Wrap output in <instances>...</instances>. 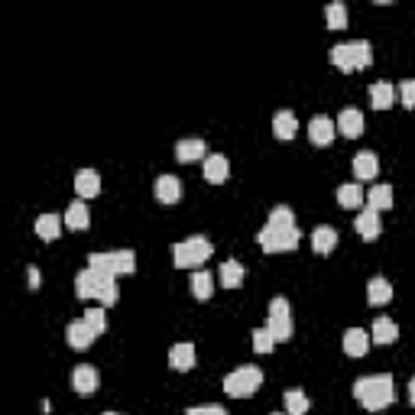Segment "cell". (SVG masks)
I'll return each mask as SVG.
<instances>
[{"label":"cell","instance_id":"1","mask_svg":"<svg viewBox=\"0 0 415 415\" xmlns=\"http://www.w3.org/2000/svg\"><path fill=\"white\" fill-rule=\"evenodd\" d=\"M75 292H78V299H101L104 308H110L120 299V292H117V276L98 273V269H91V266L81 269L75 276Z\"/></svg>","mask_w":415,"mask_h":415},{"label":"cell","instance_id":"2","mask_svg":"<svg viewBox=\"0 0 415 415\" xmlns=\"http://www.w3.org/2000/svg\"><path fill=\"white\" fill-rule=\"evenodd\" d=\"M354 399L360 402L370 412H380L396 399V390H392V377L386 373H373V377H360L354 383Z\"/></svg>","mask_w":415,"mask_h":415},{"label":"cell","instance_id":"3","mask_svg":"<svg viewBox=\"0 0 415 415\" xmlns=\"http://www.w3.org/2000/svg\"><path fill=\"white\" fill-rule=\"evenodd\" d=\"M373 62V49L363 39H354V42H341V46L331 49V65H338L341 72H357L367 69Z\"/></svg>","mask_w":415,"mask_h":415},{"label":"cell","instance_id":"4","mask_svg":"<svg viewBox=\"0 0 415 415\" xmlns=\"http://www.w3.org/2000/svg\"><path fill=\"white\" fill-rule=\"evenodd\" d=\"M211 254H215V244L208 237H188V240L172 246V256H176L172 263H176L178 269H198L201 263L211 260Z\"/></svg>","mask_w":415,"mask_h":415},{"label":"cell","instance_id":"5","mask_svg":"<svg viewBox=\"0 0 415 415\" xmlns=\"http://www.w3.org/2000/svg\"><path fill=\"white\" fill-rule=\"evenodd\" d=\"M88 266L98 273H110V276H130L137 269V256L133 250H110V254H91Z\"/></svg>","mask_w":415,"mask_h":415},{"label":"cell","instance_id":"6","mask_svg":"<svg viewBox=\"0 0 415 415\" xmlns=\"http://www.w3.org/2000/svg\"><path fill=\"white\" fill-rule=\"evenodd\" d=\"M260 383H263L260 367H240L224 377V392L234 396V399H246V396H254L260 390Z\"/></svg>","mask_w":415,"mask_h":415},{"label":"cell","instance_id":"7","mask_svg":"<svg viewBox=\"0 0 415 415\" xmlns=\"http://www.w3.org/2000/svg\"><path fill=\"white\" fill-rule=\"evenodd\" d=\"M256 240H260V246L266 250V254H283V250H295L302 240L299 227H263L260 234H256Z\"/></svg>","mask_w":415,"mask_h":415},{"label":"cell","instance_id":"8","mask_svg":"<svg viewBox=\"0 0 415 415\" xmlns=\"http://www.w3.org/2000/svg\"><path fill=\"white\" fill-rule=\"evenodd\" d=\"M269 334L279 341H289L292 338V312H289V302L285 299H273L269 302V322H266Z\"/></svg>","mask_w":415,"mask_h":415},{"label":"cell","instance_id":"9","mask_svg":"<svg viewBox=\"0 0 415 415\" xmlns=\"http://www.w3.org/2000/svg\"><path fill=\"white\" fill-rule=\"evenodd\" d=\"M334 133H338V123L331 120V117H324V114L312 117V123H308V137H312L315 147H328L331 140H334Z\"/></svg>","mask_w":415,"mask_h":415},{"label":"cell","instance_id":"10","mask_svg":"<svg viewBox=\"0 0 415 415\" xmlns=\"http://www.w3.org/2000/svg\"><path fill=\"white\" fill-rule=\"evenodd\" d=\"M65 338H69V344L75 347V351H88V347L94 344V338H98V334H94V331L88 328V322L81 318V322H72L69 328H65Z\"/></svg>","mask_w":415,"mask_h":415},{"label":"cell","instance_id":"11","mask_svg":"<svg viewBox=\"0 0 415 415\" xmlns=\"http://www.w3.org/2000/svg\"><path fill=\"white\" fill-rule=\"evenodd\" d=\"M244 276H246V269H244V263H237V260L221 263V269H217V283H221L224 289H240V285H244Z\"/></svg>","mask_w":415,"mask_h":415},{"label":"cell","instance_id":"12","mask_svg":"<svg viewBox=\"0 0 415 415\" xmlns=\"http://www.w3.org/2000/svg\"><path fill=\"white\" fill-rule=\"evenodd\" d=\"M354 227H357V234H360L363 240H377L380 237V211H373V208H363L360 215H357Z\"/></svg>","mask_w":415,"mask_h":415},{"label":"cell","instance_id":"13","mask_svg":"<svg viewBox=\"0 0 415 415\" xmlns=\"http://www.w3.org/2000/svg\"><path fill=\"white\" fill-rule=\"evenodd\" d=\"M363 127H367V123H363V114H360V110L344 108V110L338 114V130L344 133V137H351V140H354V137H360V133H363Z\"/></svg>","mask_w":415,"mask_h":415},{"label":"cell","instance_id":"14","mask_svg":"<svg viewBox=\"0 0 415 415\" xmlns=\"http://www.w3.org/2000/svg\"><path fill=\"white\" fill-rule=\"evenodd\" d=\"M370 341H373V338H370L363 328H351L344 334V354L347 357H363L370 351Z\"/></svg>","mask_w":415,"mask_h":415},{"label":"cell","instance_id":"15","mask_svg":"<svg viewBox=\"0 0 415 415\" xmlns=\"http://www.w3.org/2000/svg\"><path fill=\"white\" fill-rule=\"evenodd\" d=\"M156 198H159L162 205H176V201L182 198V182H178L176 176H159L156 178Z\"/></svg>","mask_w":415,"mask_h":415},{"label":"cell","instance_id":"16","mask_svg":"<svg viewBox=\"0 0 415 415\" xmlns=\"http://www.w3.org/2000/svg\"><path fill=\"white\" fill-rule=\"evenodd\" d=\"M75 192L81 195V198H94V195H101V176L94 169H78L75 172Z\"/></svg>","mask_w":415,"mask_h":415},{"label":"cell","instance_id":"17","mask_svg":"<svg viewBox=\"0 0 415 415\" xmlns=\"http://www.w3.org/2000/svg\"><path fill=\"white\" fill-rule=\"evenodd\" d=\"M98 370L94 367H78L75 373H72V386H75L78 396H91L94 390H98Z\"/></svg>","mask_w":415,"mask_h":415},{"label":"cell","instance_id":"18","mask_svg":"<svg viewBox=\"0 0 415 415\" xmlns=\"http://www.w3.org/2000/svg\"><path fill=\"white\" fill-rule=\"evenodd\" d=\"M377 172H380V162H377V153H357L354 156V176H357V182H370V178H377Z\"/></svg>","mask_w":415,"mask_h":415},{"label":"cell","instance_id":"19","mask_svg":"<svg viewBox=\"0 0 415 415\" xmlns=\"http://www.w3.org/2000/svg\"><path fill=\"white\" fill-rule=\"evenodd\" d=\"M334 246H338V231H334V227L322 224V227H315V231H312V250H315V254L324 256V254H331Z\"/></svg>","mask_w":415,"mask_h":415},{"label":"cell","instance_id":"20","mask_svg":"<svg viewBox=\"0 0 415 415\" xmlns=\"http://www.w3.org/2000/svg\"><path fill=\"white\" fill-rule=\"evenodd\" d=\"M192 295L198 302H208L215 295V276H211L208 269H195L192 273Z\"/></svg>","mask_w":415,"mask_h":415},{"label":"cell","instance_id":"21","mask_svg":"<svg viewBox=\"0 0 415 415\" xmlns=\"http://www.w3.org/2000/svg\"><path fill=\"white\" fill-rule=\"evenodd\" d=\"M227 172H231V166H227V159H224L221 153L205 156V178L211 185H221L224 178H227Z\"/></svg>","mask_w":415,"mask_h":415},{"label":"cell","instance_id":"22","mask_svg":"<svg viewBox=\"0 0 415 415\" xmlns=\"http://www.w3.org/2000/svg\"><path fill=\"white\" fill-rule=\"evenodd\" d=\"M169 363H172V370L188 373V370L195 367V344H176L169 351Z\"/></svg>","mask_w":415,"mask_h":415},{"label":"cell","instance_id":"23","mask_svg":"<svg viewBox=\"0 0 415 415\" xmlns=\"http://www.w3.org/2000/svg\"><path fill=\"white\" fill-rule=\"evenodd\" d=\"M392 101H396V88L390 81H377V85H370V104L377 110H386L392 108Z\"/></svg>","mask_w":415,"mask_h":415},{"label":"cell","instance_id":"24","mask_svg":"<svg viewBox=\"0 0 415 415\" xmlns=\"http://www.w3.org/2000/svg\"><path fill=\"white\" fill-rule=\"evenodd\" d=\"M295 130H299V120H295L292 110H279V114L273 117V133H276L279 140H292Z\"/></svg>","mask_w":415,"mask_h":415},{"label":"cell","instance_id":"25","mask_svg":"<svg viewBox=\"0 0 415 415\" xmlns=\"http://www.w3.org/2000/svg\"><path fill=\"white\" fill-rule=\"evenodd\" d=\"M367 299H370V305H386V302L392 299V285H390V279H383V276H373V279H370V285H367Z\"/></svg>","mask_w":415,"mask_h":415},{"label":"cell","instance_id":"26","mask_svg":"<svg viewBox=\"0 0 415 415\" xmlns=\"http://www.w3.org/2000/svg\"><path fill=\"white\" fill-rule=\"evenodd\" d=\"M65 224H69L72 231H85L88 224H91V215H88L85 201H72L69 211H65Z\"/></svg>","mask_w":415,"mask_h":415},{"label":"cell","instance_id":"27","mask_svg":"<svg viewBox=\"0 0 415 415\" xmlns=\"http://www.w3.org/2000/svg\"><path fill=\"white\" fill-rule=\"evenodd\" d=\"M370 338L377 341V344H396L399 328H396V322H390V318H377V322H373V331H370Z\"/></svg>","mask_w":415,"mask_h":415},{"label":"cell","instance_id":"28","mask_svg":"<svg viewBox=\"0 0 415 415\" xmlns=\"http://www.w3.org/2000/svg\"><path fill=\"white\" fill-rule=\"evenodd\" d=\"M367 208H373V211L392 208V188L390 185H373V188L367 192Z\"/></svg>","mask_w":415,"mask_h":415},{"label":"cell","instance_id":"29","mask_svg":"<svg viewBox=\"0 0 415 415\" xmlns=\"http://www.w3.org/2000/svg\"><path fill=\"white\" fill-rule=\"evenodd\" d=\"M205 156V143L201 140H178V147H176V159L178 162H195Z\"/></svg>","mask_w":415,"mask_h":415},{"label":"cell","instance_id":"30","mask_svg":"<svg viewBox=\"0 0 415 415\" xmlns=\"http://www.w3.org/2000/svg\"><path fill=\"white\" fill-rule=\"evenodd\" d=\"M59 231H62V217H55V215H39L36 217V234L42 240H59Z\"/></svg>","mask_w":415,"mask_h":415},{"label":"cell","instance_id":"31","mask_svg":"<svg viewBox=\"0 0 415 415\" xmlns=\"http://www.w3.org/2000/svg\"><path fill=\"white\" fill-rule=\"evenodd\" d=\"M338 201L344 208H360L363 205V188L357 182H347V185H341L338 188Z\"/></svg>","mask_w":415,"mask_h":415},{"label":"cell","instance_id":"32","mask_svg":"<svg viewBox=\"0 0 415 415\" xmlns=\"http://www.w3.org/2000/svg\"><path fill=\"white\" fill-rule=\"evenodd\" d=\"M308 396L302 390H285V415H305Z\"/></svg>","mask_w":415,"mask_h":415},{"label":"cell","instance_id":"33","mask_svg":"<svg viewBox=\"0 0 415 415\" xmlns=\"http://www.w3.org/2000/svg\"><path fill=\"white\" fill-rule=\"evenodd\" d=\"M324 16H328V26H331V30H347V7L341 4V0L328 4V7H324Z\"/></svg>","mask_w":415,"mask_h":415},{"label":"cell","instance_id":"34","mask_svg":"<svg viewBox=\"0 0 415 415\" xmlns=\"http://www.w3.org/2000/svg\"><path fill=\"white\" fill-rule=\"evenodd\" d=\"M269 227H295V215H292V208H285V205H276L273 211H269Z\"/></svg>","mask_w":415,"mask_h":415},{"label":"cell","instance_id":"35","mask_svg":"<svg viewBox=\"0 0 415 415\" xmlns=\"http://www.w3.org/2000/svg\"><path fill=\"white\" fill-rule=\"evenodd\" d=\"M273 347H276V338L269 334V328H256L254 331V351L256 354H269Z\"/></svg>","mask_w":415,"mask_h":415},{"label":"cell","instance_id":"36","mask_svg":"<svg viewBox=\"0 0 415 415\" xmlns=\"http://www.w3.org/2000/svg\"><path fill=\"white\" fill-rule=\"evenodd\" d=\"M85 322L94 334H104L108 331V315H104V308H88L85 312Z\"/></svg>","mask_w":415,"mask_h":415},{"label":"cell","instance_id":"37","mask_svg":"<svg viewBox=\"0 0 415 415\" xmlns=\"http://www.w3.org/2000/svg\"><path fill=\"white\" fill-rule=\"evenodd\" d=\"M399 98H402V104H406L409 110H415V81H412V78L399 85Z\"/></svg>","mask_w":415,"mask_h":415},{"label":"cell","instance_id":"38","mask_svg":"<svg viewBox=\"0 0 415 415\" xmlns=\"http://www.w3.org/2000/svg\"><path fill=\"white\" fill-rule=\"evenodd\" d=\"M185 415H227V409L224 406H192Z\"/></svg>","mask_w":415,"mask_h":415},{"label":"cell","instance_id":"39","mask_svg":"<svg viewBox=\"0 0 415 415\" xmlns=\"http://www.w3.org/2000/svg\"><path fill=\"white\" fill-rule=\"evenodd\" d=\"M39 283H42L39 269H36V266H30V289H39Z\"/></svg>","mask_w":415,"mask_h":415},{"label":"cell","instance_id":"40","mask_svg":"<svg viewBox=\"0 0 415 415\" xmlns=\"http://www.w3.org/2000/svg\"><path fill=\"white\" fill-rule=\"evenodd\" d=\"M409 402H412V406H415V377L409 380Z\"/></svg>","mask_w":415,"mask_h":415},{"label":"cell","instance_id":"41","mask_svg":"<svg viewBox=\"0 0 415 415\" xmlns=\"http://www.w3.org/2000/svg\"><path fill=\"white\" fill-rule=\"evenodd\" d=\"M104 415H117V412H104Z\"/></svg>","mask_w":415,"mask_h":415},{"label":"cell","instance_id":"42","mask_svg":"<svg viewBox=\"0 0 415 415\" xmlns=\"http://www.w3.org/2000/svg\"><path fill=\"white\" fill-rule=\"evenodd\" d=\"M276 415H285V412H276Z\"/></svg>","mask_w":415,"mask_h":415}]
</instances>
